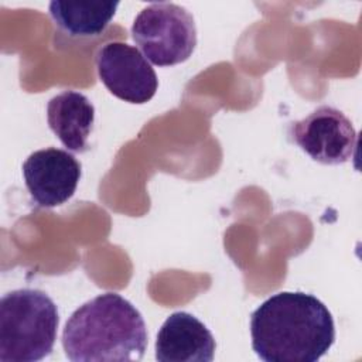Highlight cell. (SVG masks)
I'll return each instance as SVG.
<instances>
[{"label":"cell","instance_id":"1","mask_svg":"<svg viewBox=\"0 0 362 362\" xmlns=\"http://www.w3.org/2000/svg\"><path fill=\"white\" fill-rule=\"evenodd\" d=\"M252 348L264 362H317L334 345L327 305L303 291H281L250 315Z\"/></svg>","mask_w":362,"mask_h":362},{"label":"cell","instance_id":"2","mask_svg":"<svg viewBox=\"0 0 362 362\" xmlns=\"http://www.w3.org/2000/svg\"><path fill=\"white\" fill-rule=\"evenodd\" d=\"M72 362L141 361L147 328L140 311L117 293H103L76 308L62 331Z\"/></svg>","mask_w":362,"mask_h":362},{"label":"cell","instance_id":"3","mask_svg":"<svg viewBox=\"0 0 362 362\" xmlns=\"http://www.w3.org/2000/svg\"><path fill=\"white\" fill-rule=\"evenodd\" d=\"M59 324L52 298L37 288H18L0 301V361L35 362L54 348Z\"/></svg>","mask_w":362,"mask_h":362},{"label":"cell","instance_id":"4","mask_svg":"<svg viewBox=\"0 0 362 362\" xmlns=\"http://www.w3.org/2000/svg\"><path fill=\"white\" fill-rule=\"evenodd\" d=\"M132 38L144 58L158 66L187 61L197 47L192 14L175 3H151L133 21Z\"/></svg>","mask_w":362,"mask_h":362},{"label":"cell","instance_id":"5","mask_svg":"<svg viewBox=\"0 0 362 362\" xmlns=\"http://www.w3.org/2000/svg\"><path fill=\"white\" fill-rule=\"evenodd\" d=\"M288 134L314 161L328 165L349 161L358 147V133L351 120L341 110L327 105L291 123Z\"/></svg>","mask_w":362,"mask_h":362},{"label":"cell","instance_id":"6","mask_svg":"<svg viewBox=\"0 0 362 362\" xmlns=\"http://www.w3.org/2000/svg\"><path fill=\"white\" fill-rule=\"evenodd\" d=\"M96 69L102 83L116 98L141 105L157 92L158 79L144 55L134 47L107 42L96 54Z\"/></svg>","mask_w":362,"mask_h":362},{"label":"cell","instance_id":"7","mask_svg":"<svg viewBox=\"0 0 362 362\" xmlns=\"http://www.w3.org/2000/svg\"><path fill=\"white\" fill-rule=\"evenodd\" d=\"M81 168V163L66 150L48 147L31 153L23 164L31 199L41 208L65 204L76 191Z\"/></svg>","mask_w":362,"mask_h":362},{"label":"cell","instance_id":"8","mask_svg":"<svg viewBox=\"0 0 362 362\" xmlns=\"http://www.w3.org/2000/svg\"><path fill=\"white\" fill-rule=\"evenodd\" d=\"M215 349V338L206 325L185 311L173 313L156 339V359L160 362H211Z\"/></svg>","mask_w":362,"mask_h":362},{"label":"cell","instance_id":"9","mask_svg":"<svg viewBox=\"0 0 362 362\" xmlns=\"http://www.w3.org/2000/svg\"><path fill=\"white\" fill-rule=\"evenodd\" d=\"M47 122L64 147L85 153L95 123V106L83 93L64 90L48 102Z\"/></svg>","mask_w":362,"mask_h":362},{"label":"cell","instance_id":"10","mask_svg":"<svg viewBox=\"0 0 362 362\" xmlns=\"http://www.w3.org/2000/svg\"><path fill=\"white\" fill-rule=\"evenodd\" d=\"M119 1H58L48 6L54 25L64 35L74 40L99 37L113 20Z\"/></svg>","mask_w":362,"mask_h":362}]
</instances>
